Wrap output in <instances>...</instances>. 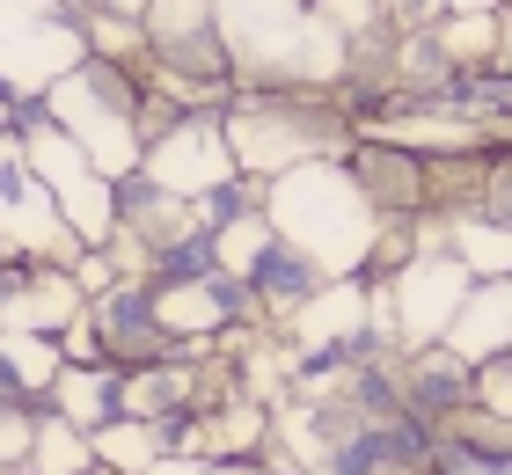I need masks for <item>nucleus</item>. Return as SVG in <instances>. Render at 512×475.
Wrapping results in <instances>:
<instances>
[{
  "instance_id": "f257e3e1",
  "label": "nucleus",
  "mask_w": 512,
  "mask_h": 475,
  "mask_svg": "<svg viewBox=\"0 0 512 475\" xmlns=\"http://www.w3.org/2000/svg\"><path fill=\"white\" fill-rule=\"evenodd\" d=\"M220 132L249 176H278L293 161H344V147L359 139L337 95L308 81H235V95L220 103Z\"/></svg>"
},
{
  "instance_id": "f03ea898",
  "label": "nucleus",
  "mask_w": 512,
  "mask_h": 475,
  "mask_svg": "<svg viewBox=\"0 0 512 475\" xmlns=\"http://www.w3.org/2000/svg\"><path fill=\"white\" fill-rule=\"evenodd\" d=\"M264 220L308 249L330 278H359V256L374 242V205L352 190L344 161H293L264 176Z\"/></svg>"
},
{
  "instance_id": "7ed1b4c3",
  "label": "nucleus",
  "mask_w": 512,
  "mask_h": 475,
  "mask_svg": "<svg viewBox=\"0 0 512 475\" xmlns=\"http://www.w3.org/2000/svg\"><path fill=\"white\" fill-rule=\"evenodd\" d=\"M139 169H147L161 190H176V198H198L205 183H220L227 169H235V147H227V132H220V110L213 103L183 110L161 139L139 147Z\"/></svg>"
},
{
  "instance_id": "20e7f679",
  "label": "nucleus",
  "mask_w": 512,
  "mask_h": 475,
  "mask_svg": "<svg viewBox=\"0 0 512 475\" xmlns=\"http://www.w3.org/2000/svg\"><path fill=\"white\" fill-rule=\"evenodd\" d=\"M235 278L249 285L256 322H271L278 337H286V329H293V315H300V307H308V300L322 293V285H330V271H322V264H315V256L300 249V242H286L278 227H271L264 242L249 249V264H242Z\"/></svg>"
},
{
  "instance_id": "39448f33",
  "label": "nucleus",
  "mask_w": 512,
  "mask_h": 475,
  "mask_svg": "<svg viewBox=\"0 0 512 475\" xmlns=\"http://www.w3.org/2000/svg\"><path fill=\"white\" fill-rule=\"evenodd\" d=\"M88 322H96V337L103 351L118 366H147V359H169V351H191V344H176L169 329H161V307H154V285L147 278H110L96 300H88Z\"/></svg>"
},
{
  "instance_id": "423d86ee",
  "label": "nucleus",
  "mask_w": 512,
  "mask_h": 475,
  "mask_svg": "<svg viewBox=\"0 0 512 475\" xmlns=\"http://www.w3.org/2000/svg\"><path fill=\"white\" fill-rule=\"evenodd\" d=\"M344 176H352V190L374 205V220H410V212H425V154L403 147V139L359 132L352 147H344Z\"/></svg>"
},
{
  "instance_id": "0eeeda50",
  "label": "nucleus",
  "mask_w": 512,
  "mask_h": 475,
  "mask_svg": "<svg viewBox=\"0 0 512 475\" xmlns=\"http://www.w3.org/2000/svg\"><path fill=\"white\" fill-rule=\"evenodd\" d=\"M395 380H403V410L410 417H425V424H447L476 402V388H469V359H461L454 344H417V351H403L395 359Z\"/></svg>"
},
{
  "instance_id": "6e6552de",
  "label": "nucleus",
  "mask_w": 512,
  "mask_h": 475,
  "mask_svg": "<svg viewBox=\"0 0 512 475\" xmlns=\"http://www.w3.org/2000/svg\"><path fill=\"white\" fill-rule=\"evenodd\" d=\"M110 220H118V234L125 242H139V249H154V242H169V234H183L191 227V198H176V190H161L147 169H118L110 176Z\"/></svg>"
},
{
  "instance_id": "1a4fd4ad",
  "label": "nucleus",
  "mask_w": 512,
  "mask_h": 475,
  "mask_svg": "<svg viewBox=\"0 0 512 475\" xmlns=\"http://www.w3.org/2000/svg\"><path fill=\"white\" fill-rule=\"evenodd\" d=\"M439 344H454L461 359L512 351V271L505 278H476L469 293H461V307H454V322H447V337H439Z\"/></svg>"
},
{
  "instance_id": "9d476101",
  "label": "nucleus",
  "mask_w": 512,
  "mask_h": 475,
  "mask_svg": "<svg viewBox=\"0 0 512 475\" xmlns=\"http://www.w3.org/2000/svg\"><path fill=\"white\" fill-rule=\"evenodd\" d=\"M52 410L74 424V432H88L96 439L103 424H118L125 417V366H59V380H52Z\"/></svg>"
},
{
  "instance_id": "9b49d317",
  "label": "nucleus",
  "mask_w": 512,
  "mask_h": 475,
  "mask_svg": "<svg viewBox=\"0 0 512 475\" xmlns=\"http://www.w3.org/2000/svg\"><path fill=\"white\" fill-rule=\"evenodd\" d=\"M220 271V242H213V227H183V234H169V242H154L147 249V264H139V278L154 285V293H169V285H205Z\"/></svg>"
},
{
  "instance_id": "f8f14e48",
  "label": "nucleus",
  "mask_w": 512,
  "mask_h": 475,
  "mask_svg": "<svg viewBox=\"0 0 512 475\" xmlns=\"http://www.w3.org/2000/svg\"><path fill=\"white\" fill-rule=\"evenodd\" d=\"M447 249L469 264V278H505V271H512V227L483 220V212H469V220H447Z\"/></svg>"
},
{
  "instance_id": "ddd939ff",
  "label": "nucleus",
  "mask_w": 512,
  "mask_h": 475,
  "mask_svg": "<svg viewBox=\"0 0 512 475\" xmlns=\"http://www.w3.org/2000/svg\"><path fill=\"white\" fill-rule=\"evenodd\" d=\"M249 212H264V176H249V169H227L220 183H205L191 198V220L213 227V234H227L235 220H249Z\"/></svg>"
},
{
  "instance_id": "4468645a",
  "label": "nucleus",
  "mask_w": 512,
  "mask_h": 475,
  "mask_svg": "<svg viewBox=\"0 0 512 475\" xmlns=\"http://www.w3.org/2000/svg\"><path fill=\"white\" fill-rule=\"evenodd\" d=\"M96 468V446H88V432H74L59 410L37 417V446H30V475H88Z\"/></svg>"
},
{
  "instance_id": "2eb2a0df",
  "label": "nucleus",
  "mask_w": 512,
  "mask_h": 475,
  "mask_svg": "<svg viewBox=\"0 0 512 475\" xmlns=\"http://www.w3.org/2000/svg\"><path fill=\"white\" fill-rule=\"evenodd\" d=\"M498 74H512V0H498V52H491Z\"/></svg>"
},
{
  "instance_id": "dca6fc26",
  "label": "nucleus",
  "mask_w": 512,
  "mask_h": 475,
  "mask_svg": "<svg viewBox=\"0 0 512 475\" xmlns=\"http://www.w3.org/2000/svg\"><path fill=\"white\" fill-rule=\"evenodd\" d=\"M81 8H103V15H125V22H139V15H147V0H81Z\"/></svg>"
},
{
  "instance_id": "f3484780",
  "label": "nucleus",
  "mask_w": 512,
  "mask_h": 475,
  "mask_svg": "<svg viewBox=\"0 0 512 475\" xmlns=\"http://www.w3.org/2000/svg\"><path fill=\"white\" fill-rule=\"evenodd\" d=\"M505 359H512V351H505Z\"/></svg>"
}]
</instances>
